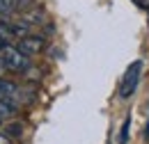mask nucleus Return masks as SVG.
I'll return each mask as SVG.
<instances>
[{"instance_id":"nucleus-1","label":"nucleus","mask_w":149,"mask_h":144,"mask_svg":"<svg viewBox=\"0 0 149 144\" xmlns=\"http://www.w3.org/2000/svg\"><path fill=\"white\" fill-rule=\"evenodd\" d=\"M0 62L5 64V69L12 73H23L30 69V60L28 55L21 51L19 46H5L0 51Z\"/></svg>"},{"instance_id":"nucleus-2","label":"nucleus","mask_w":149,"mask_h":144,"mask_svg":"<svg viewBox=\"0 0 149 144\" xmlns=\"http://www.w3.org/2000/svg\"><path fill=\"white\" fill-rule=\"evenodd\" d=\"M140 75H142V60H135V62H131L129 69L124 71V78L119 82V98H129L131 94L138 89Z\"/></svg>"},{"instance_id":"nucleus-3","label":"nucleus","mask_w":149,"mask_h":144,"mask_svg":"<svg viewBox=\"0 0 149 144\" xmlns=\"http://www.w3.org/2000/svg\"><path fill=\"white\" fill-rule=\"evenodd\" d=\"M19 48L23 53L28 55H39L44 53V48H46V41H44V37H32V35H23L19 41Z\"/></svg>"},{"instance_id":"nucleus-4","label":"nucleus","mask_w":149,"mask_h":144,"mask_svg":"<svg viewBox=\"0 0 149 144\" xmlns=\"http://www.w3.org/2000/svg\"><path fill=\"white\" fill-rule=\"evenodd\" d=\"M14 35V30H12V25L9 23H0V51L5 48V46H9V39Z\"/></svg>"},{"instance_id":"nucleus-5","label":"nucleus","mask_w":149,"mask_h":144,"mask_svg":"<svg viewBox=\"0 0 149 144\" xmlns=\"http://www.w3.org/2000/svg\"><path fill=\"white\" fill-rule=\"evenodd\" d=\"M14 91H16V85H14L12 80L0 78V96H9V94H14Z\"/></svg>"},{"instance_id":"nucleus-6","label":"nucleus","mask_w":149,"mask_h":144,"mask_svg":"<svg viewBox=\"0 0 149 144\" xmlns=\"http://www.w3.org/2000/svg\"><path fill=\"white\" fill-rule=\"evenodd\" d=\"M16 2L19 0H0V16H7L16 9Z\"/></svg>"},{"instance_id":"nucleus-7","label":"nucleus","mask_w":149,"mask_h":144,"mask_svg":"<svg viewBox=\"0 0 149 144\" xmlns=\"http://www.w3.org/2000/svg\"><path fill=\"white\" fill-rule=\"evenodd\" d=\"M129 126H131V117H126V119H124V126H122V130H119V144L129 142Z\"/></svg>"},{"instance_id":"nucleus-8","label":"nucleus","mask_w":149,"mask_h":144,"mask_svg":"<svg viewBox=\"0 0 149 144\" xmlns=\"http://www.w3.org/2000/svg\"><path fill=\"white\" fill-rule=\"evenodd\" d=\"M0 144H9V137L7 135H0Z\"/></svg>"},{"instance_id":"nucleus-9","label":"nucleus","mask_w":149,"mask_h":144,"mask_svg":"<svg viewBox=\"0 0 149 144\" xmlns=\"http://www.w3.org/2000/svg\"><path fill=\"white\" fill-rule=\"evenodd\" d=\"M7 71V69H5V64H2V62H0V75H2V73Z\"/></svg>"},{"instance_id":"nucleus-10","label":"nucleus","mask_w":149,"mask_h":144,"mask_svg":"<svg viewBox=\"0 0 149 144\" xmlns=\"http://www.w3.org/2000/svg\"><path fill=\"white\" fill-rule=\"evenodd\" d=\"M145 135H147V140H149V121H147V128H145Z\"/></svg>"},{"instance_id":"nucleus-11","label":"nucleus","mask_w":149,"mask_h":144,"mask_svg":"<svg viewBox=\"0 0 149 144\" xmlns=\"http://www.w3.org/2000/svg\"><path fill=\"white\" fill-rule=\"evenodd\" d=\"M0 121H2V114H0Z\"/></svg>"}]
</instances>
